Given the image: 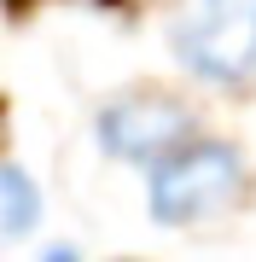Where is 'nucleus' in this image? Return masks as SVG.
Returning <instances> with one entry per match:
<instances>
[{"label":"nucleus","instance_id":"1","mask_svg":"<svg viewBox=\"0 0 256 262\" xmlns=\"http://www.w3.org/2000/svg\"><path fill=\"white\" fill-rule=\"evenodd\" d=\"M146 175V210L157 227H210L250 198V163L233 140L192 134L175 151H163Z\"/></svg>","mask_w":256,"mask_h":262},{"label":"nucleus","instance_id":"2","mask_svg":"<svg viewBox=\"0 0 256 262\" xmlns=\"http://www.w3.org/2000/svg\"><path fill=\"white\" fill-rule=\"evenodd\" d=\"M169 53L180 76L216 94L256 82V0H180L169 18Z\"/></svg>","mask_w":256,"mask_h":262},{"label":"nucleus","instance_id":"3","mask_svg":"<svg viewBox=\"0 0 256 262\" xmlns=\"http://www.w3.org/2000/svg\"><path fill=\"white\" fill-rule=\"evenodd\" d=\"M198 134V117L187 111L175 94H157V88H134V94H117L94 122V140L105 158L152 169L163 151H175L180 140Z\"/></svg>","mask_w":256,"mask_h":262},{"label":"nucleus","instance_id":"4","mask_svg":"<svg viewBox=\"0 0 256 262\" xmlns=\"http://www.w3.org/2000/svg\"><path fill=\"white\" fill-rule=\"evenodd\" d=\"M41 215H47L41 181L29 175L24 163H0V239H24V233H35Z\"/></svg>","mask_w":256,"mask_h":262},{"label":"nucleus","instance_id":"5","mask_svg":"<svg viewBox=\"0 0 256 262\" xmlns=\"http://www.w3.org/2000/svg\"><path fill=\"white\" fill-rule=\"evenodd\" d=\"M76 6H123V0H76Z\"/></svg>","mask_w":256,"mask_h":262}]
</instances>
